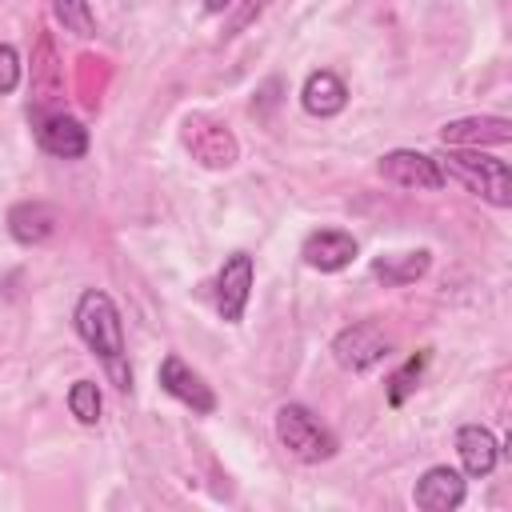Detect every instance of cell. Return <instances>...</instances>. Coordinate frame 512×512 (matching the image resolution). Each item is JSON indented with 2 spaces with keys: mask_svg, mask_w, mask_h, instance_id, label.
Returning <instances> with one entry per match:
<instances>
[{
  "mask_svg": "<svg viewBox=\"0 0 512 512\" xmlns=\"http://www.w3.org/2000/svg\"><path fill=\"white\" fill-rule=\"evenodd\" d=\"M72 320H76L80 340L104 360V368H108V376L116 380V388L128 392V388H132V368L124 364V324H120V312H116L112 296L100 292V288H88V292L76 300Z\"/></svg>",
  "mask_w": 512,
  "mask_h": 512,
  "instance_id": "obj_1",
  "label": "cell"
},
{
  "mask_svg": "<svg viewBox=\"0 0 512 512\" xmlns=\"http://www.w3.org/2000/svg\"><path fill=\"white\" fill-rule=\"evenodd\" d=\"M436 164H440L444 180L456 176L468 192L484 196L488 204H496V208H508L512 204V172H508L504 160L484 156L480 148H448Z\"/></svg>",
  "mask_w": 512,
  "mask_h": 512,
  "instance_id": "obj_2",
  "label": "cell"
},
{
  "mask_svg": "<svg viewBox=\"0 0 512 512\" xmlns=\"http://www.w3.org/2000/svg\"><path fill=\"white\" fill-rule=\"evenodd\" d=\"M276 436L304 464H320V460H332L336 456V436L304 404H280V412H276Z\"/></svg>",
  "mask_w": 512,
  "mask_h": 512,
  "instance_id": "obj_3",
  "label": "cell"
},
{
  "mask_svg": "<svg viewBox=\"0 0 512 512\" xmlns=\"http://www.w3.org/2000/svg\"><path fill=\"white\" fill-rule=\"evenodd\" d=\"M184 148L192 152V160H200L204 168H232L236 164V156H240V144H236V136L220 124V120H212V116H200V112H192L188 120H184Z\"/></svg>",
  "mask_w": 512,
  "mask_h": 512,
  "instance_id": "obj_4",
  "label": "cell"
},
{
  "mask_svg": "<svg viewBox=\"0 0 512 512\" xmlns=\"http://www.w3.org/2000/svg\"><path fill=\"white\" fill-rule=\"evenodd\" d=\"M388 352H392V340L384 336V328H380L376 320H356V324H348V328L332 340V356H336V364L348 368V372H368V368H376Z\"/></svg>",
  "mask_w": 512,
  "mask_h": 512,
  "instance_id": "obj_5",
  "label": "cell"
},
{
  "mask_svg": "<svg viewBox=\"0 0 512 512\" xmlns=\"http://www.w3.org/2000/svg\"><path fill=\"white\" fill-rule=\"evenodd\" d=\"M376 172L388 184H396V188H416V192L444 188V172H440L436 156H424L416 148H392V152H384L380 164H376Z\"/></svg>",
  "mask_w": 512,
  "mask_h": 512,
  "instance_id": "obj_6",
  "label": "cell"
},
{
  "mask_svg": "<svg viewBox=\"0 0 512 512\" xmlns=\"http://www.w3.org/2000/svg\"><path fill=\"white\" fill-rule=\"evenodd\" d=\"M252 280H256V268H252V256L248 252H232L216 276V308L228 324H240L244 308H248V296H252Z\"/></svg>",
  "mask_w": 512,
  "mask_h": 512,
  "instance_id": "obj_7",
  "label": "cell"
},
{
  "mask_svg": "<svg viewBox=\"0 0 512 512\" xmlns=\"http://www.w3.org/2000/svg\"><path fill=\"white\" fill-rule=\"evenodd\" d=\"M160 388H164L168 396H176L180 404H188L192 412H200V416H208V412L216 408V392H212V388L204 384V376L192 372L176 352L160 360Z\"/></svg>",
  "mask_w": 512,
  "mask_h": 512,
  "instance_id": "obj_8",
  "label": "cell"
},
{
  "mask_svg": "<svg viewBox=\"0 0 512 512\" xmlns=\"http://www.w3.org/2000/svg\"><path fill=\"white\" fill-rule=\"evenodd\" d=\"M464 476L456 472V468H448V464H436V468H428L420 480H416V488H412V500H416V508H424V512H452V508H460L464 504Z\"/></svg>",
  "mask_w": 512,
  "mask_h": 512,
  "instance_id": "obj_9",
  "label": "cell"
},
{
  "mask_svg": "<svg viewBox=\"0 0 512 512\" xmlns=\"http://www.w3.org/2000/svg\"><path fill=\"white\" fill-rule=\"evenodd\" d=\"M512 140V120L504 116H464L440 128L444 148H480V144H508Z\"/></svg>",
  "mask_w": 512,
  "mask_h": 512,
  "instance_id": "obj_10",
  "label": "cell"
},
{
  "mask_svg": "<svg viewBox=\"0 0 512 512\" xmlns=\"http://www.w3.org/2000/svg\"><path fill=\"white\" fill-rule=\"evenodd\" d=\"M36 140L48 156H60V160H80L88 152V128L64 112H52L36 124Z\"/></svg>",
  "mask_w": 512,
  "mask_h": 512,
  "instance_id": "obj_11",
  "label": "cell"
},
{
  "mask_svg": "<svg viewBox=\"0 0 512 512\" xmlns=\"http://www.w3.org/2000/svg\"><path fill=\"white\" fill-rule=\"evenodd\" d=\"M300 256L316 272H340V268H348L356 260V240L348 232H340V228H320V232H312L304 240Z\"/></svg>",
  "mask_w": 512,
  "mask_h": 512,
  "instance_id": "obj_12",
  "label": "cell"
},
{
  "mask_svg": "<svg viewBox=\"0 0 512 512\" xmlns=\"http://www.w3.org/2000/svg\"><path fill=\"white\" fill-rule=\"evenodd\" d=\"M456 452H460L464 476H472V480L488 476V472L496 468V460H500L496 436H492L488 428H480V424H464V428L456 432Z\"/></svg>",
  "mask_w": 512,
  "mask_h": 512,
  "instance_id": "obj_13",
  "label": "cell"
},
{
  "mask_svg": "<svg viewBox=\"0 0 512 512\" xmlns=\"http://www.w3.org/2000/svg\"><path fill=\"white\" fill-rule=\"evenodd\" d=\"M300 104H304L308 116L328 120V116L344 112V104H348V88H344V80H340L336 72L320 68V72H312V76L304 80V88H300Z\"/></svg>",
  "mask_w": 512,
  "mask_h": 512,
  "instance_id": "obj_14",
  "label": "cell"
},
{
  "mask_svg": "<svg viewBox=\"0 0 512 512\" xmlns=\"http://www.w3.org/2000/svg\"><path fill=\"white\" fill-rule=\"evenodd\" d=\"M56 208L52 204H40V200H24L8 212V232L20 240V244H44L56 236Z\"/></svg>",
  "mask_w": 512,
  "mask_h": 512,
  "instance_id": "obj_15",
  "label": "cell"
},
{
  "mask_svg": "<svg viewBox=\"0 0 512 512\" xmlns=\"http://www.w3.org/2000/svg\"><path fill=\"white\" fill-rule=\"evenodd\" d=\"M428 264H432V256H428L424 248H420V252H400V256H384V260H376V264H372V276L384 280L388 288H400V284L420 280V276L428 272Z\"/></svg>",
  "mask_w": 512,
  "mask_h": 512,
  "instance_id": "obj_16",
  "label": "cell"
},
{
  "mask_svg": "<svg viewBox=\"0 0 512 512\" xmlns=\"http://www.w3.org/2000/svg\"><path fill=\"white\" fill-rule=\"evenodd\" d=\"M32 88H36V104H48L60 96V64H56L48 36H40L36 56H32Z\"/></svg>",
  "mask_w": 512,
  "mask_h": 512,
  "instance_id": "obj_17",
  "label": "cell"
},
{
  "mask_svg": "<svg viewBox=\"0 0 512 512\" xmlns=\"http://www.w3.org/2000/svg\"><path fill=\"white\" fill-rule=\"evenodd\" d=\"M68 408H72V416H76L80 424H96V420H100V408H104L96 380H76V384L68 388Z\"/></svg>",
  "mask_w": 512,
  "mask_h": 512,
  "instance_id": "obj_18",
  "label": "cell"
},
{
  "mask_svg": "<svg viewBox=\"0 0 512 512\" xmlns=\"http://www.w3.org/2000/svg\"><path fill=\"white\" fill-rule=\"evenodd\" d=\"M52 8H56V20H60L68 32H76V36H96V20H92L88 0H52Z\"/></svg>",
  "mask_w": 512,
  "mask_h": 512,
  "instance_id": "obj_19",
  "label": "cell"
},
{
  "mask_svg": "<svg viewBox=\"0 0 512 512\" xmlns=\"http://www.w3.org/2000/svg\"><path fill=\"white\" fill-rule=\"evenodd\" d=\"M428 364V352H420V356H412L396 376H392V388H388V400L392 404H404V396L416 388V380H420V368Z\"/></svg>",
  "mask_w": 512,
  "mask_h": 512,
  "instance_id": "obj_20",
  "label": "cell"
},
{
  "mask_svg": "<svg viewBox=\"0 0 512 512\" xmlns=\"http://www.w3.org/2000/svg\"><path fill=\"white\" fill-rule=\"evenodd\" d=\"M20 84V56L12 44H0V92H12Z\"/></svg>",
  "mask_w": 512,
  "mask_h": 512,
  "instance_id": "obj_21",
  "label": "cell"
},
{
  "mask_svg": "<svg viewBox=\"0 0 512 512\" xmlns=\"http://www.w3.org/2000/svg\"><path fill=\"white\" fill-rule=\"evenodd\" d=\"M228 4H232V0H204V8H208V12H224Z\"/></svg>",
  "mask_w": 512,
  "mask_h": 512,
  "instance_id": "obj_22",
  "label": "cell"
}]
</instances>
